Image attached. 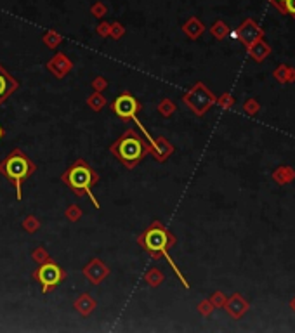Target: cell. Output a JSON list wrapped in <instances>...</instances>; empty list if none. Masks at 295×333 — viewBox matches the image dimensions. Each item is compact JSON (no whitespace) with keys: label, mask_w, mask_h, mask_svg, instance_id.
I'll return each mask as SVG.
<instances>
[{"label":"cell","mask_w":295,"mask_h":333,"mask_svg":"<svg viewBox=\"0 0 295 333\" xmlns=\"http://www.w3.org/2000/svg\"><path fill=\"white\" fill-rule=\"evenodd\" d=\"M125 26L122 25V23H118V21H115L113 25H111V28H110V37L113 38V40H120V38L125 35Z\"/></svg>","instance_id":"25"},{"label":"cell","mask_w":295,"mask_h":333,"mask_svg":"<svg viewBox=\"0 0 295 333\" xmlns=\"http://www.w3.org/2000/svg\"><path fill=\"white\" fill-rule=\"evenodd\" d=\"M182 101H184L186 106H188L193 113L198 115V117H203L205 111L215 103V97L202 82H196V84L184 94Z\"/></svg>","instance_id":"6"},{"label":"cell","mask_w":295,"mask_h":333,"mask_svg":"<svg viewBox=\"0 0 295 333\" xmlns=\"http://www.w3.org/2000/svg\"><path fill=\"white\" fill-rule=\"evenodd\" d=\"M283 11H287L288 14H292L295 18V0H287V2H285Z\"/></svg>","instance_id":"31"},{"label":"cell","mask_w":295,"mask_h":333,"mask_svg":"<svg viewBox=\"0 0 295 333\" xmlns=\"http://www.w3.org/2000/svg\"><path fill=\"white\" fill-rule=\"evenodd\" d=\"M21 226H23V229H25L26 233H30V235H35V233L40 229L42 224H40V220H38L35 215H26L25 219H23Z\"/></svg>","instance_id":"21"},{"label":"cell","mask_w":295,"mask_h":333,"mask_svg":"<svg viewBox=\"0 0 295 333\" xmlns=\"http://www.w3.org/2000/svg\"><path fill=\"white\" fill-rule=\"evenodd\" d=\"M31 278L40 285L42 293L45 295V293H49L52 288L59 286L64 279H66V271H64L58 262H54V260L51 259V260H47V262L40 264V266L33 271Z\"/></svg>","instance_id":"5"},{"label":"cell","mask_w":295,"mask_h":333,"mask_svg":"<svg viewBox=\"0 0 295 333\" xmlns=\"http://www.w3.org/2000/svg\"><path fill=\"white\" fill-rule=\"evenodd\" d=\"M149 151H151L149 143L136 128H127L122 136L110 144V153L118 161H122L129 170L136 169L137 163H141L144 156L149 154Z\"/></svg>","instance_id":"2"},{"label":"cell","mask_w":295,"mask_h":333,"mask_svg":"<svg viewBox=\"0 0 295 333\" xmlns=\"http://www.w3.org/2000/svg\"><path fill=\"white\" fill-rule=\"evenodd\" d=\"M248 52L252 54V58H255L257 61H262V59L266 58V54L269 52V47L259 38V40H255L254 44L248 45Z\"/></svg>","instance_id":"19"},{"label":"cell","mask_w":295,"mask_h":333,"mask_svg":"<svg viewBox=\"0 0 295 333\" xmlns=\"http://www.w3.org/2000/svg\"><path fill=\"white\" fill-rule=\"evenodd\" d=\"M37 172V165L23 150L16 148L0 161V176H4L14 186L16 198L23 200V182Z\"/></svg>","instance_id":"4"},{"label":"cell","mask_w":295,"mask_h":333,"mask_svg":"<svg viewBox=\"0 0 295 333\" xmlns=\"http://www.w3.org/2000/svg\"><path fill=\"white\" fill-rule=\"evenodd\" d=\"M182 31H184L191 40H196V38L202 37V33L205 31V26H203V23L200 21L198 18L191 16V18L182 25Z\"/></svg>","instance_id":"14"},{"label":"cell","mask_w":295,"mask_h":333,"mask_svg":"<svg viewBox=\"0 0 295 333\" xmlns=\"http://www.w3.org/2000/svg\"><path fill=\"white\" fill-rule=\"evenodd\" d=\"M82 274L85 276V279H87L90 285L97 286L110 276V268H108L103 260L96 257V259H90L85 264L84 269H82Z\"/></svg>","instance_id":"8"},{"label":"cell","mask_w":295,"mask_h":333,"mask_svg":"<svg viewBox=\"0 0 295 333\" xmlns=\"http://www.w3.org/2000/svg\"><path fill=\"white\" fill-rule=\"evenodd\" d=\"M19 89V82L0 62V106Z\"/></svg>","instance_id":"10"},{"label":"cell","mask_w":295,"mask_h":333,"mask_svg":"<svg viewBox=\"0 0 295 333\" xmlns=\"http://www.w3.org/2000/svg\"><path fill=\"white\" fill-rule=\"evenodd\" d=\"M247 302L241 299L238 293L236 295H233L231 299H229L228 302H226V309H228V312L233 316V318H240L241 314H243L245 311H247Z\"/></svg>","instance_id":"15"},{"label":"cell","mask_w":295,"mask_h":333,"mask_svg":"<svg viewBox=\"0 0 295 333\" xmlns=\"http://www.w3.org/2000/svg\"><path fill=\"white\" fill-rule=\"evenodd\" d=\"M177 106L174 101H170L169 97H163L162 101L158 103V106H156V111H158L160 115H162L163 118H170L174 113H176Z\"/></svg>","instance_id":"20"},{"label":"cell","mask_w":295,"mask_h":333,"mask_svg":"<svg viewBox=\"0 0 295 333\" xmlns=\"http://www.w3.org/2000/svg\"><path fill=\"white\" fill-rule=\"evenodd\" d=\"M63 35H59L58 31H54V30H47V31L42 35V42L45 44V47L49 49H58V45L63 44Z\"/></svg>","instance_id":"18"},{"label":"cell","mask_w":295,"mask_h":333,"mask_svg":"<svg viewBox=\"0 0 295 333\" xmlns=\"http://www.w3.org/2000/svg\"><path fill=\"white\" fill-rule=\"evenodd\" d=\"M261 35H262L261 28H259L252 19H247L245 23H241V26L238 28V37H240V40L243 42L245 45L254 44L255 40L261 38Z\"/></svg>","instance_id":"13"},{"label":"cell","mask_w":295,"mask_h":333,"mask_svg":"<svg viewBox=\"0 0 295 333\" xmlns=\"http://www.w3.org/2000/svg\"><path fill=\"white\" fill-rule=\"evenodd\" d=\"M47 71L58 80H63L71 70H73V61L68 58L64 52H56L47 62H45Z\"/></svg>","instance_id":"9"},{"label":"cell","mask_w":295,"mask_h":333,"mask_svg":"<svg viewBox=\"0 0 295 333\" xmlns=\"http://www.w3.org/2000/svg\"><path fill=\"white\" fill-rule=\"evenodd\" d=\"M106 97L103 95V92H96L94 91L92 94L87 97V106L90 108L92 111H96V113H99V111L104 110V106H106Z\"/></svg>","instance_id":"17"},{"label":"cell","mask_w":295,"mask_h":333,"mask_svg":"<svg viewBox=\"0 0 295 333\" xmlns=\"http://www.w3.org/2000/svg\"><path fill=\"white\" fill-rule=\"evenodd\" d=\"M110 28H111V25H110V23L101 21L99 25H97L96 31H97V35H99V37L106 38V37H110Z\"/></svg>","instance_id":"28"},{"label":"cell","mask_w":295,"mask_h":333,"mask_svg":"<svg viewBox=\"0 0 295 333\" xmlns=\"http://www.w3.org/2000/svg\"><path fill=\"white\" fill-rule=\"evenodd\" d=\"M141 103L134 97L130 92H122L120 95L113 99V103L110 104V110L113 115H117L120 120L123 121H134L137 127H141V121L137 120V113L141 111Z\"/></svg>","instance_id":"7"},{"label":"cell","mask_w":295,"mask_h":333,"mask_svg":"<svg viewBox=\"0 0 295 333\" xmlns=\"http://www.w3.org/2000/svg\"><path fill=\"white\" fill-rule=\"evenodd\" d=\"M210 302H212V305H214V307H222V305L226 304V299H224V297H222V293H221V292H217V293H215V295L210 299Z\"/></svg>","instance_id":"30"},{"label":"cell","mask_w":295,"mask_h":333,"mask_svg":"<svg viewBox=\"0 0 295 333\" xmlns=\"http://www.w3.org/2000/svg\"><path fill=\"white\" fill-rule=\"evenodd\" d=\"M144 281H146L148 286H151V288H158V286L165 281V274H163L158 268H151L148 269L146 274H144Z\"/></svg>","instance_id":"16"},{"label":"cell","mask_w":295,"mask_h":333,"mask_svg":"<svg viewBox=\"0 0 295 333\" xmlns=\"http://www.w3.org/2000/svg\"><path fill=\"white\" fill-rule=\"evenodd\" d=\"M31 259H33V262H37L38 266H40V264L51 260V255H49V252L44 248V246H37V248L31 252Z\"/></svg>","instance_id":"24"},{"label":"cell","mask_w":295,"mask_h":333,"mask_svg":"<svg viewBox=\"0 0 295 333\" xmlns=\"http://www.w3.org/2000/svg\"><path fill=\"white\" fill-rule=\"evenodd\" d=\"M90 14L94 16V18H104V16L108 14V7L103 4V2H96V4H92V7H90Z\"/></svg>","instance_id":"26"},{"label":"cell","mask_w":295,"mask_h":333,"mask_svg":"<svg viewBox=\"0 0 295 333\" xmlns=\"http://www.w3.org/2000/svg\"><path fill=\"white\" fill-rule=\"evenodd\" d=\"M212 309H214V305H212L210 301H203L198 304V311L202 312L203 316H208L212 312Z\"/></svg>","instance_id":"29"},{"label":"cell","mask_w":295,"mask_h":333,"mask_svg":"<svg viewBox=\"0 0 295 333\" xmlns=\"http://www.w3.org/2000/svg\"><path fill=\"white\" fill-rule=\"evenodd\" d=\"M176 243H177L176 236H174L172 233H170V231L167 229L162 222H160V220H153V222L144 229V233H141L139 238H137V245H139L149 257H153V259H160V257L167 259L169 266L174 269V272L177 274V278L181 279V283L184 285V288H189V283L186 281V278L182 276V272L177 269L176 262H174L169 255V248H172Z\"/></svg>","instance_id":"1"},{"label":"cell","mask_w":295,"mask_h":333,"mask_svg":"<svg viewBox=\"0 0 295 333\" xmlns=\"http://www.w3.org/2000/svg\"><path fill=\"white\" fill-rule=\"evenodd\" d=\"M228 31H229V28H228V25H226L224 21H215L214 25H212V28H210V33L214 35L215 38H219V40H222V38L228 35Z\"/></svg>","instance_id":"22"},{"label":"cell","mask_w":295,"mask_h":333,"mask_svg":"<svg viewBox=\"0 0 295 333\" xmlns=\"http://www.w3.org/2000/svg\"><path fill=\"white\" fill-rule=\"evenodd\" d=\"M84 215V210L80 209L78 205H70L66 210H64V217H66L70 222H78Z\"/></svg>","instance_id":"23"},{"label":"cell","mask_w":295,"mask_h":333,"mask_svg":"<svg viewBox=\"0 0 295 333\" xmlns=\"http://www.w3.org/2000/svg\"><path fill=\"white\" fill-rule=\"evenodd\" d=\"M61 181L64 186H68L78 198L80 196H88L90 202L94 203L96 209H101V203L96 200L92 194V187L99 184V174L84 160V158H77L73 163L68 167L61 176Z\"/></svg>","instance_id":"3"},{"label":"cell","mask_w":295,"mask_h":333,"mask_svg":"<svg viewBox=\"0 0 295 333\" xmlns=\"http://www.w3.org/2000/svg\"><path fill=\"white\" fill-rule=\"evenodd\" d=\"M271 2H273V4H276V5H285V2H287V0H271Z\"/></svg>","instance_id":"33"},{"label":"cell","mask_w":295,"mask_h":333,"mask_svg":"<svg viewBox=\"0 0 295 333\" xmlns=\"http://www.w3.org/2000/svg\"><path fill=\"white\" fill-rule=\"evenodd\" d=\"M73 307H75V311L82 316V318H88V316L94 312V309L97 307V302L90 293L85 292V293H80V295L75 299Z\"/></svg>","instance_id":"12"},{"label":"cell","mask_w":295,"mask_h":333,"mask_svg":"<svg viewBox=\"0 0 295 333\" xmlns=\"http://www.w3.org/2000/svg\"><path fill=\"white\" fill-rule=\"evenodd\" d=\"M90 85H92V91H96V92H104V91H106V89H108V85H110V84H108L106 78L101 77V75H99V77L94 78L92 84H90Z\"/></svg>","instance_id":"27"},{"label":"cell","mask_w":295,"mask_h":333,"mask_svg":"<svg viewBox=\"0 0 295 333\" xmlns=\"http://www.w3.org/2000/svg\"><path fill=\"white\" fill-rule=\"evenodd\" d=\"M4 136H5V130H4V127H2V125H0V141L4 139Z\"/></svg>","instance_id":"34"},{"label":"cell","mask_w":295,"mask_h":333,"mask_svg":"<svg viewBox=\"0 0 295 333\" xmlns=\"http://www.w3.org/2000/svg\"><path fill=\"white\" fill-rule=\"evenodd\" d=\"M215 101H217V103L221 104V106H224V108H228V106H231V104H233V99L229 97V95H222L221 99H215Z\"/></svg>","instance_id":"32"},{"label":"cell","mask_w":295,"mask_h":333,"mask_svg":"<svg viewBox=\"0 0 295 333\" xmlns=\"http://www.w3.org/2000/svg\"><path fill=\"white\" fill-rule=\"evenodd\" d=\"M149 146H151L149 154H151L153 160L158 161V163H163V161L169 160V158L174 154L172 143H170V141L167 139V137H163V136H158L151 144H149Z\"/></svg>","instance_id":"11"}]
</instances>
